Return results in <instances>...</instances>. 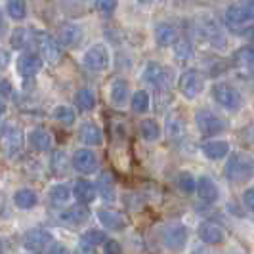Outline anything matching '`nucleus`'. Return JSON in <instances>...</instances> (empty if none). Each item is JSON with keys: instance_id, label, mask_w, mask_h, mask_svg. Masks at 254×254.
Wrapping results in <instances>:
<instances>
[{"instance_id": "f257e3e1", "label": "nucleus", "mask_w": 254, "mask_h": 254, "mask_svg": "<svg viewBox=\"0 0 254 254\" xmlns=\"http://www.w3.org/2000/svg\"><path fill=\"white\" fill-rule=\"evenodd\" d=\"M226 176L231 184H245L254 178V157L251 153H233L226 163Z\"/></svg>"}, {"instance_id": "f03ea898", "label": "nucleus", "mask_w": 254, "mask_h": 254, "mask_svg": "<svg viewBox=\"0 0 254 254\" xmlns=\"http://www.w3.org/2000/svg\"><path fill=\"white\" fill-rule=\"evenodd\" d=\"M0 147L8 159H19L23 155L25 147V136H23V128L15 123H6L4 128L0 130Z\"/></svg>"}, {"instance_id": "7ed1b4c3", "label": "nucleus", "mask_w": 254, "mask_h": 254, "mask_svg": "<svg viewBox=\"0 0 254 254\" xmlns=\"http://www.w3.org/2000/svg\"><path fill=\"white\" fill-rule=\"evenodd\" d=\"M54 245V235L46 228H31L23 233V247L29 254L48 253Z\"/></svg>"}, {"instance_id": "20e7f679", "label": "nucleus", "mask_w": 254, "mask_h": 254, "mask_svg": "<svg viewBox=\"0 0 254 254\" xmlns=\"http://www.w3.org/2000/svg\"><path fill=\"white\" fill-rule=\"evenodd\" d=\"M35 46H37V50L40 52L38 56L42 58V62L56 65L62 60V48H60L58 40L52 37V35H48V33L37 31V33H35Z\"/></svg>"}, {"instance_id": "39448f33", "label": "nucleus", "mask_w": 254, "mask_h": 254, "mask_svg": "<svg viewBox=\"0 0 254 254\" xmlns=\"http://www.w3.org/2000/svg\"><path fill=\"white\" fill-rule=\"evenodd\" d=\"M212 98L224 109H229V111H237V109H241L243 105L241 92L235 86H231V84H226V82H218V84L212 86Z\"/></svg>"}, {"instance_id": "423d86ee", "label": "nucleus", "mask_w": 254, "mask_h": 254, "mask_svg": "<svg viewBox=\"0 0 254 254\" xmlns=\"http://www.w3.org/2000/svg\"><path fill=\"white\" fill-rule=\"evenodd\" d=\"M84 67H88L90 71H96V73H102V71H107L109 65H111V56H109V50L105 44H94L90 46L88 50L84 52Z\"/></svg>"}, {"instance_id": "0eeeda50", "label": "nucleus", "mask_w": 254, "mask_h": 254, "mask_svg": "<svg viewBox=\"0 0 254 254\" xmlns=\"http://www.w3.org/2000/svg\"><path fill=\"white\" fill-rule=\"evenodd\" d=\"M195 125L199 128V132L204 134V136H216V134L224 132L228 128V123L222 117H218V115H214L212 111H208V109L197 111V115H195Z\"/></svg>"}, {"instance_id": "6e6552de", "label": "nucleus", "mask_w": 254, "mask_h": 254, "mask_svg": "<svg viewBox=\"0 0 254 254\" xmlns=\"http://www.w3.org/2000/svg\"><path fill=\"white\" fill-rule=\"evenodd\" d=\"M178 88L180 92L188 98V100H195L204 88V76L203 73H199L197 69H190V71H184L178 80Z\"/></svg>"}, {"instance_id": "1a4fd4ad", "label": "nucleus", "mask_w": 254, "mask_h": 254, "mask_svg": "<svg viewBox=\"0 0 254 254\" xmlns=\"http://www.w3.org/2000/svg\"><path fill=\"white\" fill-rule=\"evenodd\" d=\"M143 80L149 82L151 86L159 90H166L172 82V71L165 67V65L157 64V62H149L145 71H143Z\"/></svg>"}, {"instance_id": "9d476101", "label": "nucleus", "mask_w": 254, "mask_h": 254, "mask_svg": "<svg viewBox=\"0 0 254 254\" xmlns=\"http://www.w3.org/2000/svg\"><path fill=\"white\" fill-rule=\"evenodd\" d=\"M190 239V231L184 224H172L165 229V235H163V241L165 247L172 253H182L188 245Z\"/></svg>"}, {"instance_id": "9b49d317", "label": "nucleus", "mask_w": 254, "mask_h": 254, "mask_svg": "<svg viewBox=\"0 0 254 254\" xmlns=\"http://www.w3.org/2000/svg\"><path fill=\"white\" fill-rule=\"evenodd\" d=\"M15 67H17V73L23 76V78H33V76H37L42 71L44 62H42V58L38 54H35V52H25V54H21L17 58Z\"/></svg>"}, {"instance_id": "f8f14e48", "label": "nucleus", "mask_w": 254, "mask_h": 254, "mask_svg": "<svg viewBox=\"0 0 254 254\" xmlns=\"http://www.w3.org/2000/svg\"><path fill=\"white\" fill-rule=\"evenodd\" d=\"M71 165L80 174H94L98 170V157H96V153L92 151V149L82 147V149H76L73 153Z\"/></svg>"}, {"instance_id": "ddd939ff", "label": "nucleus", "mask_w": 254, "mask_h": 254, "mask_svg": "<svg viewBox=\"0 0 254 254\" xmlns=\"http://www.w3.org/2000/svg\"><path fill=\"white\" fill-rule=\"evenodd\" d=\"M90 218V210L84 206V204H73L69 208L62 210L58 214V220L64 224V226H69V228H76V226H82L86 224Z\"/></svg>"}, {"instance_id": "4468645a", "label": "nucleus", "mask_w": 254, "mask_h": 254, "mask_svg": "<svg viewBox=\"0 0 254 254\" xmlns=\"http://www.w3.org/2000/svg\"><path fill=\"white\" fill-rule=\"evenodd\" d=\"M98 220L105 229L109 231H123L128 226L127 218L113 208H100L98 210Z\"/></svg>"}, {"instance_id": "2eb2a0df", "label": "nucleus", "mask_w": 254, "mask_h": 254, "mask_svg": "<svg viewBox=\"0 0 254 254\" xmlns=\"http://www.w3.org/2000/svg\"><path fill=\"white\" fill-rule=\"evenodd\" d=\"M58 44H62L65 48H75L82 40V29L75 23H64L58 31Z\"/></svg>"}, {"instance_id": "dca6fc26", "label": "nucleus", "mask_w": 254, "mask_h": 254, "mask_svg": "<svg viewBox=\"0 0 254 254\" xmlns=\"http://www.w3.org/2000/svg\"><path fill=\"white\" fill-rule=\"evenodd\" d=\"M73 197L76 199V203L78 204H90L96 201V197H98V191H96V186L88 182V180L80 178L75 182V186H73Z\"/></svg>"}, {"instance_id": "f3484780", "label": "nucleus", "mask_w": 254, "mask_h": 254, "mask_svg": "<svg viewBox=\"0 0 254 254\" xmlns=\"http://www.w3.org/2000/svg\"><path fill=\"white\" fill-rule=\"evenodd\" d=\"M78 138L84 145H90V147H96V145H102L103 143V134L102 128L98 127L96 123L92 121H86L82 123L80 128H78Z\"/></svg>"}, {"instance_id": "a211bd4d", "label": "nucleus", "mask_w": 254, "mask_h": 254, "mask_svg": "<svg viewBox=\"0 0 254 254\" xmlns=\"http://www.w3.org/2000/svg\"><path fill=\"white\" fill-rule=\"evenodd\" d=\"M35 44V31L27 27H15L10 35V46L13 50L25 52Z\"/></svg>"}, {"instance_id": "6ab92c4d", "label": "nucleus", "mask_w": 254, "mask_h": 254, "mask_svg": "<svg viewBox=\"0 0 254 254\" xmlns=\"http://www.w3.org/2000/svg\"><path fill=\"white\" fill-rule=\"evenodd\" d=\"M197 233H199V239L206 245H220V243H224L226 239V233H224V229L216 226L214 222H203L199 229H197Z\"/></svg>"}, {"instance_id": "aec40b11", "label": "nucleus", "mask_w": 254, "mask_h": 254, "mask_svg": "<svg viewBox=\"0 0 254 254\" xmlns=\"http://www.w3.org/2000/svg\"><path fill=\"white\" fill-rule=\"evenodd\" d=\"M29 145H31L35 151L46 153L52 149L54 138H52V134L46 128H35V130H31V134H29Z\"/></svg>"}, {"instance_id": "412c9836", "label": "nucleus", "mask_w": 254, "mask_h": 254, "mask_svg": "<svg viewBox=\"0 0 254 254\" xmlns=\"http://www.w3.org/2000/svg\"><path fill=\"white\" fill-rule=\"evenodd\" d=\"M130 98V88L125 78H115L111 82V90H109V100L115 107H125Z\"/></svg>"}, {"instance_id": "4be33fe9", "label": "nucleus", "mask_w": 254, "mask_h": 254, "mask_svg": "<svg viewBox=\"0 0 254 254\" xmlns=\"http://www.w3.org/2000/svg\"><path fill=\"white\" fill-rule=\"evenodd\" d=\"M203 33H204V38H206L212 46H216V48H224V46H226L224 31L220 29V25L216 23V19L206 17L203 21Z\"/></svg>"}, {"instance_id": "5701e85b", "label": "nucleus", "mask_w": 254, "mask_h": 254, "mask_svg": "<svg viewBox=\"0 0 254 254\" xmlns=\"http://www.w3.org/2000/svg\"><path fill=\"white\" fill-rule=\"evenodd\" d=\"M249 21H251V17H249V13H247V10L243 8L241 4H231L228 10H226V23L233 31H239Z\"/></svg>"}, {"instance_id": "b1692460", "label": "nucleus", "mask_w": 254, "mask_h": 254, "mask_svg": "<svg viewBox=\"0 0 254 254\" xmlns=\"http://www.w3.org/2000/svg\"><path fill=\"white\" fill-rule=\"evenodd\" d=\"M197 195L201 197V201L204 203H216L218 201V186L214 184V180L210 176H201L197 180Z\"/></svg>"}, {"instance_id": "393cba45", "label": "nucleus", "mask_w": 254, "mask_h": 254, "mask_svg": "<svg viewBox=\"0 0 254 254\" xmlns=\"http://www.w3.org/2000/svg\"><path fill=\"white\" fill-rule=\"evenodd\" d=\"M13 204L19 210H31L38 204V195L35 190L31 188H21L13 193Z\"/></svg>"}, {"instance_id": "a878e982", "label": "nucleus", "mask_w": 254, "mask_h": 254, "mask_svg": "<svg viewBox=\"0 0 254 254\" xmlns=\"http://www.w3.org/2000/svg\"><path fill=\"white\" fill-rule=\"evenodd\" d=\"M201 151L204 153V157H208L210 161H220L229 153V143L226 140H212L204 141L201 145Z\"/></svg>"}, {"instance_id": "bb28decb", "label": "nucleus", "mask_w": 254, "mask_h": 254, "mask_svg": "<svg viewBox=\"0 0 254 254\" xmlns=\"http://www.w3.org/2000/svg\"><path fill=\"white\" fill-rule=\"evenodd\" d=\"M96 191L100 193L103 201L107 203H113L115 201V180L111 172H102L100 178H98V184H96Z\"/></svg>"}, {"instance_id": "cd10ccee", "label": "nucleus", "mask_w": 254, "mask_h": 254, "mask_svg": "<svg viewBox=\"0 0 254 254\" xmlns=\"http://www.w3.org/2000/svg\"><path fill=\"white\" fill-rule=\"evenodd\" d=\"M71 195H73V191H71V188L67 184H56L48 191V199H50V203L54 206H65V204L69 203Z\"/></svg>"}, {"instance_id": "c85d7f7f", "label": "nucleus", "mask_w": 254, "mask_h": 254, "mask_svg": "<svg viewBox=\"0 0 254 254\" xmlns=\"http://www.w3.org/2000/svg\"><path fill=\"white\" fill-rule=\"evenodd\" d=\"M235 65L241 71L254 76V48L243 46L241 50H237V54H235Z\"/></svg>"}, {"instance_id": "c756f323", "label": "nucleus", "mask_w": 254, "mask_h": 254, "mask_svg": "<svg viewBox=\"0 0 254 254\" xmlns=\"http://www.w3.org/2000/svg\"><path fill=\"white\" fill-rule=\"evenodd\" d=\"M155 40H157L159 46H172L178 40L176 29L172 25H168V23H161L155 29Z\"/></svg>"}, {"instance_id": "7c9ffc66", "label": "nucleus", "mask_w": 254, "mask_h": 254, "mask_svg": "<svg viewBox=\"0 0 254 254\" xmlns=\"http://www.w3.org/2000/svg\"><path fill=\"white\" fill-rule=\"evenodd\" d=\"M75 103L80 111H92L96 107V94L90 88H80L75 94Z\"/></svg>"}, {"instance_id": "2f4dec72", "label": "nucleus", "mask_w": 254, "mask_h": 254, "mask_svg": "<svg viewBox=\"0 0 254 254\" xmlns=\"http://www.w3.org/2000/svg\"><path fill=\"white\" fill-rule=\"evenodd\" d=\"M140 134L143 140L147 141H157L161 138V127L155 119H143L140 125Z\"/></svg>"}, {"instance_id": "473e14b6", "label": "nucleus", "mask_w": 254, "mask_h": 254, "mask_svg": "<svg viewBox=\"0 0 254 254\" xmlns=\"http://www.w3.org/2000/svg\"><path fill=\"white\" fill-rule=\"evenodd\" d=\"M107 241V235L103 233L102 229H88L82 233L80 237V247H86V249H94L98 245H103Z\"/></svg>"}, {"instance_id": "72a5a7b5", "label": "nucleus", "mask_w": 254, "mask_h": 254, "mask_svg": "<svg viewBox=\"0 0 254 254\" xmlns=\"http://www.w3.org/2000/svg\"><path fill=\"white\" fill-rule=\"evenodd\" d=\"M52 115H54V119H56L58 123H62V125H65V127L75 125V119H76L75 109L69 107V105H56L54 111H52Z\"/></svg>"}, {"instance_id": "f704fd0d", "label": "nucleus", "mask_w": 254, "mask_h": 254, "mask_svg": "<svg viewBox=\"0 0 254 254\" xmlns=\"http://www.w3.org/2000/svg\"><path fill=\"white\" fill-rule=\"evenodd\" d=\"M6 13L15 19L21 21L27 17V2L25 0H6Z\"/></svg>"}, {"instance_id": "c9c22d12", "label": "nucleus", "mask_w": 254, "mask_h": 254, "mask_svg": "<svg viewBox=\"0 0 254 254\" xmlns=\"http://www.w3.org/2000/svg\"><path fill=\"white\" fill-rule=\"evenodd\" d=\"M130 105H132V111H134V113H147V109H149V105H151V98H149V94H147L145 90H138V92L132 96Z\"/></svg>"}, {"instance_id": "e433bc0d", "label": "nucleus", "mask_w": 254, "mask_h": 254, "mask_svg": "<svg viewBox=\"0 0 254 254\" xmlns=\"http://www.w3.org/2000/svg\"><path fill=\"white\" fill-rule=\"evenodd\" d=\"M50 166H52V172H54L56 176H64L65 172H67V168H69V159H67L65 151H60V149H58V151L52 153Z\"/></svg>"}, {"instance_id": "4c0bfd02", "label": "nucleus", "mask_w": 254, "mask_h": 254, "mask_svg": "<svg viewBox=\"0 0 254 254\" xmlns=\"http://www.w3.org/2000/svg\"><path fill=\"white\" fill-rule=\"evenodd\" d=\"M178 188L182 190V193L191 195V193H195V190H197V180H195V176L191 172H180Z\"/></svg>"}, {"instance_id": "58836bf2", "label": "nucleus", "mask_w": 254, "mask_h": 254, "mask_svg": "<svg viewBox=\"0 0 254 254\" xmlns=\"http://www.w3.org/2000/svg\"><path fill=\"white\" fill-rule=\"evenodd\" d=\"M174 54H176V58H178L180 62L190 60L191 56H193V48H191L190 40H186V38H178V40L174 42Z\"/></svg>"}, {"instance_id": "ea45409f", "label": "nucleus", "mask_w": 254, "mask_h": 254, "mask_svg": "<svg viewBox=\"0 0 254 254\" xmlns=\"http://www.w3.org/2000/svg\"><path fill=\"white\" fill-rule=\"evenodd\" d=\"M166 128H168V134H170L172 138H180V136H184V132H186V125H184V121L180 119L178 115L168 117Z\"/></svg>"}, {"instance_id": "a19ab883", "label": "nucleus", "mask_w": 254, "mask_h": 254, "mask_svg": "<svg viewBox=\"0 0 254 254\" xmlns=\"http://www.w3.org/2000/svg\"><path fill=\"white\" fill-rule=\"evenodd\" d=\"M119 6V0H96V10L103 15H111Z\"/></svg>"}, {"instance_id": "79ce46f5", "label": "nucleus", "mask_w": 254, "mask_h": 254, "mask_svg": "<svg viewBox=\"0 0 254 254\" xmlns=\"http://www.w3.org/2000/svg\"><path fill=\"white\" fill-rule=\"evenodd\" d=\"M103 254H123V249H121L119 241L107 239V241L103 243Z\"/></svg>"}, {"instance_id": "37998d69", "label": "nucleus", "mask_w": 254, "mask_h": 254, "mask_svg": "<svg viewBox=\"0 0 254 254\" xmlns=\"http://www.w3.org/2000/svg\"><path fill=\"white\" fill-rule=\"evenodd\" d=\"M243 203H245V206H247L251 212H254V188L245 191V195H243Z\"/></svg>"}, {"instance_id": "c03bdc74", "label": "nucleus", "mask_w": 254, "mask_h": 254, "mask_svg": "<svg viewBox=\"0 0 254 254\" xmlns=\"http://www.w3.org/2000/svg\"><path fill=\"white\" fill-rule=\"evenodd\" d=\"M46 254H71V253H69V249H67L65 245H62V243H54L50 249H48V253Z\"/></svg>"}, {"instance_id": "a18cd8bd", "label": "nucleus", "mask_w": 254, "mask_h": 254, "mask_svg": "<svg viewBox=\"0 0 254 254\" xmlns=\"http://www.w3.org/2000/svg\"><path fill=\"white\" fill-rule=\"evenodd\" d=\"M241 6L245 8V10H247L249 17H251V19H254V0H245Z\"/></svg>"}, {"instance_id": "49530a36", "label": "nucleus", "mask_w": 254, "mask_h": 254, "mask_svg": "<svg viewBox=\"0 0 254 254\" xmlns=\"http://www.w3.org/2000/svg\"><path fill=\"white\" fill-rule=\"evenodd\" d=\"M8 64H10V54L0 48V69H4Z\"/></svg>"}, {"instance_id": "de8ad7c7", "label": "nucleus", "mask_w": 254, "mask_h": 254, "mask_svg": "<svg viewBox=\"0 0 254 254\" xmlns=\"http://www.w3.org/2000/svg\"><path fill=\"white\" fill-rule=\"evenodd\" d=\"M6 29H8V25H6V17H4V13H2V10H0V40H2L4 35H6Z\"/></svg>"}, {"instance_id": "09e8293b", "label": "nucleus", "mask_w": 254, "mask_h": 254, "mask_svg": "<svg viewBox=\"0 0 254 254\" xmlns=\"http://www.w3.org/2000/svg\"><path fill=\"white\" fill-rule=\"evenodd\" d=\"M76 254H98L94 249H86V247H80L78 251H76Z\"/></svg>"}, {"instance_id": "8fccbe9b", "label": "nucleus", "mask_w": 254, "mask_h": 254, "mask_svg": "<svg viewBox=\"0 0 254 254\" xmlns=\"http://www.w3.org/2000/svg\"><path fill=\"white\" fill-rule=\"evenodd\" d=\"M6 109H8V107H6V102L0 98V117H4V115H6Z\"/></svg>"}, {"instance_id": "3c124183", "label": "nucleus", "mask_w": 254, "mask_h": 254, "mask_svg": "<svg viewBox=\"0 0 254 254\" xmlns=\"http://www.w3.org/2000/svg\"><path fill=\"white\" fill-rule=\"evenodd\" d=\"M138 2H140V4H145V6H149L153 0H138Z\"/></svg>"}, {"instance_id": "603ef678", "label": "nucleus", "mask_w": 254, "mask_h": 254, "mask_svg": "<svg viewBox=\"0 0 254 254\" xmlns=\"http://www.w3.org/2000/svg\"><path fill=\"white\" fill-rule=\"evenodd\" d=\"M0 254H4V243H2V239H0Z\"/></svg>"}, {"instance_id": "864d4df0", "label": "nucleus", "mask_w": 254, "mask_h": 254, "mask_svg": "<svg viewBox=\"0 0 254 254\" xmlns=\"http://www.w3.org/2000/svg\"><path fill=\"white\" fill-rule=\"evenodd\" d=\"M251 35H253V40H254V29H253V33H251Z\"/></svg>"}, {"instance_id": "5fc2aeb1", "label": "nucleus", "mask_w": 254, "mask_h": 254, "mask_svg": "<svg viewBox=\"0 0 254 254\" xmlns=\"http://www.w3.org/2000/svg\"><path fill=\"white\" fill-rule=\"evenodd\" d=\"M226 254H237V253H226Z\"/></svg>"}]
</instances>
